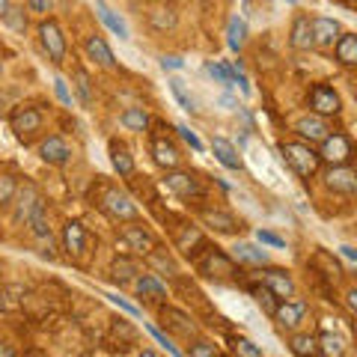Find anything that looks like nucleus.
Listing matches in <instances>:
<instances>
[{
    "label": "nucleus",
    "mask_w": 357,
    "mask_h": 357,
    "mask_svg": "<svg viewBox=\"0 0 357 357\" xmlns=\"http://www.w3.org/2000/svg\"><path fill=\"white\" fill-rule=\"evenodd\" d=\"M256 238H259L262 244H271V248H283V244H286L280 236H274V232H265V229L256 232Z\"/></svg>",
    "instance_id": "obj_47"
},
{
    "label": "nucleus",
    "mask_w": 357,
    "mask_h": 357,
    "mask_svg": "<svg viewBox=\"0 0 357 357\" xmlns=\"http://www.w3.org/2000/svg\"><path fill=\"white\" fill-rule=\"evenodd\" d=\"M164 185L170 188V191L176 197H185V199H191V197H203V188H199V182L191 176V173H170L164 178Z\"/></svg>",
    "instance_id": "obj_14"
},
{
    "label": "nucleus",
    "mask_w": 357,
    "mask_h": 357,
    "mask_svg": "<svg viewBox=\"0 0 357 357\" xmlns=\"http://www.w3.org/2000/svg\"><path fill=\"white\" fill-rule=\"evenodd\" d=\"M176 131H178V134H182V137H185L188 143H191V149H197V152H203V140H199V137H197V134H194L191 128H188V126H178Z\"/></svg>",
    "instance_id": "obj_46"
},
{
    "label": "nucleus",
    "mask_w": 357,
    "mask_h": 357,
    "mask_svg": "<svg viewBox=\"0 0 357 357\" xmlns=\"http://www.w3.org/2000/svg\"><path fill=\"white\" fill-rule=\"evenodd\" d=\"M161 66H164V69H182L185 63H182V57H164Z\"/></svg>",
    "instance_id": "obj_51"
},
{
    "label": "nucleus",
    "mask_w": 357,
    "mask_h": 357,
    "mask_svg": "<svg viewBox=\"0 0 357 357\" xmlns=\"http://www.w3.org/2000/svg\"><path fill=\"white\" fill-rule=\"evenodd\" d=\"M345 298H349V307L354 310L357 307V292H354V289H349V295H345Z\"/></svg>",
    "instance_id": "obj_54"
},
{
    "label": "nucleus",
    "mask_w": 357,
    "mask_h": 357,
    "mask_svg": "<svg viewBox=\"0 0 357 357\" xmlns=\"http://www.w3.org/2000/svg\"><path fill=\"white\" fill-rule=\"evenodd\" d=\"M280 152H283L286 164L292 167L298 176H304V178L316 176L321 158H319V152H316V149H310V146H307V143H283Z\"/></svg>",
    "instance_id": "obj_1"
},
{
    "label": "nucleus",
    "mask_w": 357,
    "mask_h": 357,
    "mask_svg": "<svg viewBox=\"0 0 357 357\" xmlns=\"http://www.w3.org/2000/svg\"><path fill=\"white\" fill-rule=\"evenodd\" d=\"M51 3H54V0H27L30 13H39V15H45V13H51Z\"/></svg>",
    "instance_id": "obj_50"
},
{
    "label": "nucleus",
    "mask_w": 357,
    "mask_h": 357,
    "mask_svg": "<svg viewBox=\"0 0 357 357\" xmlns=\"http://www.w3.org/2000/svg\"><path fill=\"white\" fill-rule=\"evenodd\" d=\"M259 280L268 286V292H271L277 301H292L295 298V280L289 277V271L283 268H265L259 274Z\"/></svg>",
    "instance_id": "obj_7"
},
{
    "label": "nucleus",
    "mask_w": 357,
    "mask_h": 357,
    "mask_svg": "<svg viewBox=\"0 0 357 357\" xmlns=\"http://www.w3.org/2000/svg\"><path fill=\"white\" fill-rule=\"evenodd\" d=\"M310 30H312V45H321V48H331V45L340 39V33H342L333 18H312Z\"/></svg>",
    "instance_id": "obj_13"
},
{
    "label": "nucleus",
    "mask_w": 357,
    "mask_h": 357,
    "mask_svg": "<svg viewBox=\"0 0 357 357\" xmlns=\"http://www.w3.org/2000/svg\"><path fill=\"white\" fill-rule=\"evenodd\" d=\"M39 155H42V161L45 164H66L72 158V146L66 143L60 134H54V137H48V140H42V146H39Z\"/></svg>",
    "instance_id": "obj_12"
},
{
    "label": "nucleus",
    "mask_w": 357,
    "mask_h": 357,
    "mask_svg": "<svg viewBox=\"0 0 357 357\" xmlns=\"http://www.w3.org/2000/svg\"><path fill=\"white\" fill-rule=\"evenodd\" d=\"M164 319L170 321V328H173V331H182L185 337H191V333H194V325H191V319H188L185 312H178V310H167V312H164Z\"/></svg>",
    "instance_id": "obj_37"
},
{
    "label": "nucleus",
    "mask_w": 357,
    "mask_h": 357,
    "mask_svg": "<svg viewBox=\"0 0 357 357\" xmlns=\"http://www.w3.org/2000/svg\"><path fill=\"white\" fill-rule=\"evenodd\" d=\"M24 220L30 223V229H33V236H39V238H48V215H45V199H33V206L27 208V215Z\"/></svg>",
    "instance_id": "obj_18"
},
{
    "label": "nucleus",
    "mask_w": 357,
    "mask_h": 357,
    "mask_svg": "<svg viewBox=\"0 0 357 357\" xmlns=\"http://www.w3.org/2000/svg\"><path fill=\"white\" fill-rule=\"evenodd\" d=\"M211 152H215V158L223 167H229V170H241V158H238V152H236V146H232L229 140L215 137V140H211Z\"/></svg>",
    "instance_id": "obj_19"
},
{
    "label": "nucleus",
    "mask_w": 357,
    "mask_h": 357,
    "mask_svg": "<svg viewBox=\"0 0 357 357\" xmlns=\"http://www.w3.org/2000/svg\"><path fill=\"white\" fill-rule=\"evenodd\" d=\"M122 126L131 128V131H146L149 128V116L143 107H128L126 114H122Z\"/></svg>",
    "instance_id": "obj_33"
},
{
    "label": "nucleus",
    "mask_w": 357,
    "mask_h": 357,
    "mask_svg": "<svg viewBox=\"0 0 357 357\" xmlns=\"http://www.w3.org/2000/svg\"><path fill=\"white\" fill-rule=\"evenodd\" d=\"M152 155H155V164L164 167V170H173V167H178V149L173 146L170 140L158 137L152 143Z\"/></svg>",
    "instance_id": "obj_20"
},
{
    "label": "nucleus",
    "mask_w": 357,
    "mask_h": 357,
    "mask_svg": "<svg viewBox=\"0 0 357 357\" xmlns=\"http://www.w3.org/2000/svg\"><path fill=\"white\" fill-rule=\"evenodd\" d=\"M15 194H18V182H15V176L3 173V176H0V206H9V203L15 199Z\"/></svg>",
    "instance_id": "obj_38"
},
{
    "label": "nucleus",
    "mask_w": 357,
    "mask_h": 357,
    "mask_svg": "<svg viewBox=\"0 0 357 357\" xmlns=\"http://www.w3.org/2000/svg\"><path fill=\"white\" fill-rule=\"evenodd\" d=\"M333 48H337V60L342 66H354L357 63V36L354 33H340V39L333 42Z\"/></svg>",
    "instance_id": "obj_24"
},
{
    "label": "nucleus",
    "mask_w": 357,
    "mask_h": 357,
    "mask_svg": "<svg viewBox=\"0 0 357 357\" xmlns=\"http://www.w3.org/2000/svg\"><path fill=\"white\" fill-rule=\"evenodd\" d=\"M86 54H89V60H96L98 66H105V69L114 66V51L107 48V42L102 36H89L86 39Z\"/></svg>",
    "instance_id": "obj_25"
},
{
    "label": "nucleus",
    "mask_w": 357,
    "mask_h": 357,
    "mask_svg": "<svg viewBox=\"0 0 357 357\" xmlns=\"http://www.w3.org/2000/svg\"><path fill=\"white\" fill-rule=\"evenodd\" d=\"M232 349H236L238 357H262V349L256 342H250L248 337H236L232 340Z\"/></svg>",
    "instance_id": "obj_40"
},
{
    "label": "nucleus",
    "mask_w": 357,
    "mask_h": 357,
    "mask_svg": "<svg viewBox=\"0 0 357 357\" xmlns=\"http://www.w3.org/2000/svg\"><path fill=\"white\" fill-rule=\"evenodd\" d=\"M295 131H298L304 140H310V143H321V140H325L328 134H331L325 116H304V119H298Z\"/></svg>",
    "instance_id": "obj_15"
},
{
    "label": "nucleus",
    "mask_w": 357,
    "mask_h": 357,
    "mask_svg": "<svg viewBox=\"0 0 357 357\" xmlns=\"http://www.w3.org/2000/svg\"><path fill=\"white\" fill-rule=\"evenodd\" d=\"M289 349H292L295 357H312V354H319V342L312 333H295L289 340Z\"/></svg>",
    "instance_id": "obj_28"
},
{
    "label": "nucleus",
    "mask_w": 357,
    "mask_h": 357,
    "mask_svg": "<svg viewBox=\"0 0 357 357\" xmlns=\"http://www.w3.org/2000/svg\"><path fill=\"white\" fill-rule=\"evenodd\" d=\"M107 298H110V301H114V304H116L119 310H126V312H128V316H140V310H137V307H134V304H128V301H126V298H119V295H107Z\"/></svg>",
    "instance_id": "obj_49"
},
{
    "label": "nucleus",
    "mask_w": 357,
    "mask_h": 357,
    "mask_svg": "<svg viewBox=\"0 0 357 357\" xmlns=\"http://www.w3.org/2000/svg\"><path fill=\"white\" fill-rule=\"evenodd\" d=\"M340 250H342L345 259H357V250H354V248H340Z\"/></svg>",
    "instance_id": "obj_52"
},
{
    "label": "nucleus",
    "mask_w": 357,
    "mask_h": 357,
    "mask_svg": "<svg viewBox=\"0 0 357 357\" xmlns=\"http://www.w3.org/2000/svg\"><path fill=\"white\" fill-rule=\"evenodd\" d=\"M203 223L208 229H215V232H236L241 229V223L229 215V211H220V208H203Z\"/></svg>",
    "instance_id": "obj_16"
},
{
    "label": "nucleus",
    "mask_w": 357,
    "mask_h": 357,
    "mask_svg": "<svg viewBox=\"0 0 357 357\" xmlns=\"http://www.w3.org/2000/svg\"><path fill=\"white\" fill-rule=\"evenodd\" d=\"M39 42H42V48L48 51V57L54 63H63L66 60V36H63V30L57 21H42L39 24Z\"/></svg>",
    "instance_id": "obj_4"
},
{
    "label": "nucleus",
    "mask_w": 357,
    "mask_h": 357,
    "mask_svg": "<svg viewBox=\"0 0 357 357\" xmlns=\"http://www.w3.org/2000/svg\"><path fill=\"white\" fill-rule=\"evenodd\" d=\"M292 48H298V51H307V48H312V30H310V18L307 15H298L295 18V24H292Z\"/></svg>",
    "instance_id": "obj_26"
},
{
    "label": "nucleus",
    "mask_w": 357,
    "mask_h": 357,
    "mask_svg": "<svg viewBox=\"0 0 357 357\" xmlns=\"http://www.w3.org/2000/svg\"><path fill=\"white\" fill-rule=\"evenodd\" d=\"M176 248L191 256V253H197V250H203L206 241H203V236H199L197 227H182V229H178V236H176Z\"/></svg>",
    "instance_id": "obj_22"
},
{
    "label": "nucleus",
    "mask_w": 357,
    "mask_h": 357,
    "mask_svg": "<svg viewBox=\"0 0 357 357\" xmlns=\"http://www.w3.org/2000/svg\"><path fill=\"white\" fill-rule=\"evenodd\" d=\"M9 122H13V131L18 134L21 140H27L36 131H42V114L36 107H18L15 114L9 116Z\"/></svg>",
    "instance_id": "obj_10"
},
{
    "label": "nucleus",
    "mask_w": 357,
    "mask_h": 357,
    "mask_svg": "<svg viewBox=\"0 0 357 357\" xmlns=\"http://www.w3.org/2000/svg\"><path fill=\"white\" fill-rule=\"evenodd\" d=\"M319 342V354L321 357H345V340L337 337V333H321V337H316Z\"/></svg>",
    "instance_id": "obj_27"
},
{
    "label": "nucleus",
    "mask_w": 357,
    "mask_h": 357,
    "mask_svg": "<svg viewBox=\"0 0 357 357\" xmlns=\"http://www.w3.org/2000/svg\"><path fill=\"white\" fill-rule=\"evenodd\" d=\"M351 155H354V143H351L349 134L333 131V134H328V137L321 140V152H319V158H325L331 167L349 164V161H351Z\"/></svg>",
    "instance_id": "obj_3"
},
{
    "label": "nucleus",
    "mask_w": 357,
    "mask_h": 357,
    "mask_svg": "<svg viewBox=\"0 0 357 357\" xmlns=\"http://www.w3.org/2000/svg\"><path fill=\"white\" fill-rule=\"evenodd\" d=\"M119 241H122V248L134 256H146L155 248V238L149 236V229H143V227H122Z\"/></svg>",
    "instance_id": "obj_9"
},
{
    "label": "nucleus",
    "mask_w": 357,
    "mask_h": 357,
    "mask_svg": "<svg viewBox=\"0 0 357 357\" xmlns=\"http://www.w3.org/2000/svg\"><path fill=\"white\" fill-rule=\"evenodd\" d=\"M3 21L13 30H18V33H24V27H27V18H24V9H15V6H9V13L3 15Z\"/></svg>",
    "instance_id": "obj_43"
},
{
    "label": "nucleus",
    "mask_w": 357,
    "mask_h": 357,
    "mask_svg": "<svg viewBox=\"0 0 357 357\" xmlns=\"http://www.w3.org/2000/svg\"><path fill=\"white\" fill-rule=\"evenodd\" d=\"M208 72L215 75L220 84H236V69H229V66H223V63H208Z\"/></svg>",
    "instance_id": "obj_42"
},
{
    "label": "nucleus",
    "mask_w": 357,
    "mask_h": 357,
    "mask_svg": "<svg viewBox=\"0 0 357 357\" xmlns=\"http://www.w3.org/2000/svg\"><path fill=\"white\" fill-rule=\"evenodd\" d=\"M0 75H3V66H0Z\"/></svg>",
    "instance_id": "obj_59"
},
{
    "label": "nucleus",
    "mask_w": 357,
    "mask_h": 357,
    "mask_svg": "<svg viewBox=\"0 0 357 357\" xmlns=\"http://www.w3.org/2000/svg\"><path fill=\"white\" fill-rule=\"evenodd\" d=\"M199 274L218 277V280H232V277H238L241 271L236 268V262H232V256H227L218 248H208L203 253V259H199Z\"/></svg>",
    "instance_id": "obj_2"
},
{
    "label": "nucleus",
    "mask_w": 357,
    "mask_h": 357,
    "mask_svg": "<svg viewBox=\"0 0 357 357\" xmlns=\"http://www.w3.org/2000/svg\"><path fill=\"white\" fill-rule=\"evenodd\" d=\"M310 107H312V114L316 116H333V114H340V96H337V89L328 86V84H316L310 89Z\"/></svg>",
    "instance_id": "obj_6"
},
{
    "label": "nucleus",
    "mask_w": 357,
    "mask_h": 357,
    "mask_svg": "<svg viewBox=\"0 0 357 357\" xmlns=\"http://www.w3.org/2000/svg\"><path fill=\"white\" fill-rule=\"evenodd\" d=\"M170 93H173V98L178 105H182V110H188V114H194L197 110V105H194V98H191V93L182 86V81H170Z\"/></svg>",
    "instance_id": "obj_39"
},
{
    "label": "nucleus",
    "mask_w": 357,
    "mask_h": 357,
    "mask_svg": "<svg viewBox=\"0 0 357 357\" xmlns=\"http://www.w3.org/2000/svg\"><path fill=\"white\" fill-rule=\"evenodd\" d=\"M96 3H98V15H102V21H105V24H107L110 30H114L119 39H128V27L122 24V21L114 15V9H110V6L105 3V0H96Z\"/></svg>",
    "instance_id": "obj_32"
},
{
    "label": "nucleus",
    "mask_w": 357,
    "mask_h": 357,
    "mask_svg": "<svg viewBox=\"0 0 357 357\" xmlns=\"http://www.w3.org/2000/svg\"><path fill=\"white\" fill-rule=\"evenodd\" d=\"M75 86H77V96H81V105L84 107H93V81L84 69H75Z\"/></svg>",
    "instance_id": "obj_35"
},
{
    "label": "nucleus",
    "mask_w": 357,
    "mask_h": 357,
    "mask_svg": "<svg viewBox=\"0 0 357 357\" xmlns=\"http://www.w3.org/2000/svg\"><path fill=\"white\" fill-rule=\"evenodd\" d=\"M149 21L158 30H170L176 24V15H173V9H155V13L149 15Z\"/></svg>",
    "instance_id": "obj_41"
},
{
    "label": "nucleus",
    "mask_w": 357,
    "mask_h": 357,
    "mask_svg": "<svg viewBox=\"0 0 357 357\" xmlns=\"http://www.w3.org/2000/svg\"><path fill=\"white\" fill-rule=\"evenodd\" d=\"M110 161H114L119 176H131L134 173V158L128 155L126 146H119V143H110Z\"/></svg>",
    "instance_id": "obj_30"
},
{
    "label": "nucleus",
    "mask_w": 357,
    "mask_h": 357,
    "mask_svg": "<svg viewBox=\"0 0 357 357\" xmlns=\"http://www.w3.org/2000/svg\"><path fill=\"white\" fill-rule=\"evenodd\" d=\"M63 244H66V250H69L72 256H81L86 250V229H84V223H77V220H69L63 227Z\"/></svg>",
    "instance_id": "obj_17"
},
{
    "label": "nucleus",
    "mask_w": 357,
    "mask_h": 357,
    "mask_svg": "<svg viewBox=\"0 0 357 357\" xmlns=\"http://www.w3.org/2000/svg\"><path fill=\"white\" fill-rule=\"evenodd\" d=\"M342 3H345V6H354V0H342Z\"/></svg>",
    "instance_id": "obj_56"
},
{
    "label": "nucleus",
    "mask_w": 357,
    "mask_h": 357,
    "mask_svg": "<svg viewBox=\"0 0 357 357\" xmlns=\"http://www.w3.org/2000/svg\"><path fill=\"white\" fill-rule=\"evenodd\" d=\"M232 256H236L238 262H248V265H268V253L253 248V244H236V248H232Z\"/></svg>",
    "instance_id": "obj_29"
},
{
    "label": "nucleus",
    "mask_w": 357,
    "mask_h": 357,
    "mask_svg": "<svg viewBox=\"0 0 357 357\" xmlns=\"http://www.w3.org/2000/svg\"><path fill=\"white\" fill-rule=\"evenodd\" d=\"M0 310H3V295H0Z\"/></svg>",
    "instance_id": "obj_57"
},
{
    "label": "nucleus",
    "mask_w": 357,
    "mask_h": 357,
    "mask_svg": "<svg viewBox=\"0 0 357 357\" xmlns=\"http://www.w3.org/2000/svg\"><path fill=\"white\" fill-rule=\"evenodd\" d=\"M250 292H253V298H256V304L265 307L268 316H274V310H277V304H280V301H277L271 292H268V286H265V283H262V286H250Z\"/></svg>",
    "instance_id": "obj_36"
},
{
    "label": "nucleus",
    "mask_w": 357,
    "mask_h": 357,
    "mask_svg": "<svg viewBox=\"0 0 357 357\" xmlns=\"http://www.w3.org/2000/svg\"><path fill=\"white\" fill-rule=\"evenodd\" d=\"M146 256H149L152 268H158L161 274H167V277H173V274H176V262H173V256L167 253L164 248H158V244H155V248H152Z\"/></svg>",
    "instance_id": "obj_31"
},
{
    "label": "nucleus",
    "mask_w": 357,
    "mask_h": 357,
    "mask_svg": "<svg viewBox=\"0 0 357 357\" xmlns=\"http://www.w3.org/2000/svg\"><path fill=\"white\" fill-rule=\"evenodd\" d=\"M325 185L337 194H354L357 191V173L351 170L349 164H340V167H331L328 176H325Z\"/></svg>",
    "instance_id": "obj_11"
},
{
    "label": "nucleus",
    "mask_w": 357,
    "mask_h": 357,
    "mask_svg": "<svg viewBox=\"0 0 357 357\" xmlns=\"http://www.w3.org/2000/svg\"><path fill=\"white\" fill-rule=\"evenodd\" d=\"M227 42H229V48L232 51H238L241 45H244V39H248V24H244V18H229V30H227Z\"/></svg>",
    "instance_id": "obj_34"
},
{
    "label": "nucleus",
    "mask_w": 357,
    "mask_h": 357,
    "mask_svg": "<svg viewBox=\"0 0 357 357\" xmlns=\"http://www.w3.org/2000/svg\"><path fill=\"white\" fill-rule=\"evenodd\" d=\"M289 3H298V0H289Z\"/></svg>",
    "instance_id": "obj_58"
},
{
    "label": "nucleus",
    "mask_w": 357,
    "mask_h": 357,
    "mask_svg": "<svg viewBox=\"0 0 357 357\" xmlns=\"http://www.w3.org/2000/svg\"><path fill=\"white\" fill-rule=\"evenodd\" d=\"M283 331H295L307 319V301H280L271 316Z\"/></svg>",
    "instance_id": "obj_8"
},
{
    "label": "nucleus",
    "mask_w": 357,
    "mask_h": 357,
    "mask_svg": "<svg viewBox=\"0 0 357 357\" xmlns=\"http://www.w3.org/2000/svg\"><path fill=\"white\" fill-rule=\"evenodd\" d=\"M9 6H13V0H0V18L9 13Z\"/></svg>",
    "instance_id": "obj_53"
},
{
    "label": "nucleus",
    "mask_w": 357,
    "mask_h": 357,
    "mask_svg": "<svg viewBox=\"0 0 357 357\" xmlns=\"http://www.w3.org/2000/svg\"><path fill=\"white\" fill-rule=\"evenodd\" d=\"M137 274H140V265H137V259H131V256H119V259H114V265H110V277H114L116 283H131Z\"/></svg>",
    "instance_id": "obj_21"
},
{
    "label": "nucleus",
    "mask_w": 357,
    "mask_h": 357,
    "mask_svg": "<svg viewBox=\"0 0 357 357\" xmlns=\"http://www.w3.org/2000/svg\"><path fill=\"white\" fill-rule=\"evenodd\" d=\"M102 208L116 220H134L137 218V206H134L131 197L122 194L119 188H107V191L102 194Z\"/></svg>",
    "instance_id": "obj_5"
},
{
    "label": "nucleus",
    "mask_w": 357,
    "mask_h": 357,
    "mask_svg": "<svg viewBox=\"0 0 357 357\" xmlns=\"http://www.w3.org/2000/svg\"><path fill=\"white\" fill-rule=\"evenodd\" d=\"M134 289H137V295H140V298H152V301H164V298H167V289H164V283H161L155 274H143V277H137Z\"/></svg>",
    "instance_id": "obj_23"
},
{
    "label": "nucleus",
    "mask_w": 357,
    "mask_h": 357,
    "mask_svg": "<svg viewBox=\"0 0 357 357\" xmlns=\"http://www.w3.org/2000/svg\"><path fill=\"white\" fill-rule=\"evenodd\" d=\"M137 357H161V354H155V351H152V349H146V351H140V354H137Z\"/></svg>",
    "instance_id": "obj_55"
},
{
    "label": "nucleus",
    "mask_w": 357,
    "mask_h": 357,
    "mask_svg": "<svg viewBox=\"0 0 357 357\" xmlns=\"http://www.w3.org/2000/svg\"><path fill=\"white\" fill-rule=\"evenodd\" d=\"M312 357H321V354H312Z\"/></svg>",
    "instance_id": "obj_60"
},
{
    "label": "nucleus",
    "mask_w": 357,
    "mask_h": 357,
    "mask_svg": "<svg viewBox=\"0 0 357 357\" xmlns=\"http://www.w3.org/2000/svg\"><path fill=\"white\" fill-rule=\"evenodd\" d=\"M54 89H57V98H60L63 105H72V93H69V86H66L63 77H57V81H54Z\"/></svg>",
    "instance_id": "obj_48"
},
{
    "label": "nucleus",
    "mask_w": 357,
    "mask_h": 357,
    "mask_svg": "<svg viewBox=\"0 0 357 357\" xmlns=\"http://www.w3.org/2000/svg\"><path fill=\"white\" fill-rule=\"evenodd\" d=\"M188 357H218V345H215V342H208V340H199V342L191 345Z\"/></svg>",
    "instance_id": "obj_44"
},
{
    "label": "nucleus",
    "mask_w": 357,
    "mask_h": 357,
    "mask_svg": "<svg viewBox=\"0 0 357 357\" xmlns=\"http://www.w3.org/2000/svg\"><path fill=\"white\" fill-rule=\"evenodd\" d=\"M146 328H149V333H152V337H155V340H158V342H161V345H164V349H167V351H170L173 357H182V351H178V349H176V345L170 342V337H164V333H161L158 328H155V325H146Z\"/></svg>",
    "instance_id": "obj_45"
}]
</instances>
